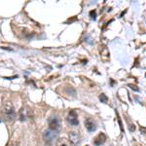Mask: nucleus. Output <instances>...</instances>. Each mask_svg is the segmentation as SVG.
Instances as JSON below:
<instances>
[{
	"label": "nucleus",
	"mask_w": 146,
	"mask_h": 146,
	"mask_svg": "<svg viewBox=\"0 0 146 146\" xmlns=\"http://www.w3.org/2000/svg\"><path fill=\"white\" fill-rule=\"evenodd\" d=\"M2 114H3L4 118H5L7 121H13V120L16 118L15 108H14L11 101H6V102H4L3 106H2Z\"/></svg>",
	"instance_id": "1"
},
{
	"label": "nucleus",
	"mask_w": 146,
	"mask_h": 146,
	"mask_svg": "<svg viewBox=\"0 0 146 146\" xmlns=\"http://www.w3.org/2000/svg\"><path fill=\"white\" fill-rule=\"evenodd\" d=\"M128 122H129V131H135V126L133 124H131L129 121H128Z\"/></svg>",
	"instance_id": "13"
},
{
	"label": "nucleus",
	"mask_w": 146,
	"mask_h": 146,
	"mask_svg": "<svg viewBox=\"0 0 146 146\" xmlns=\"http://www.w3.org/2000/svg\"><path fill=\"white\" fill-rule=\"evenodd\" d=\"M56 146H70V142H69V140L64 137L58 138L56 143Z\"/></svg>",
	"instance_id": "9"
},
{
	"label": "nucleus",
	"mask_w": 146,
	"mask_h": 146,
	"mask_svg": "<svg viewBox=\"0 0 146 146\" xmlns=\"http://www.w3.org/2000/svg\"><path fill=\"white\" fill-rule=\"evenodd\" d=\"M27 118V110H25V108L23 107L22 109L20 110V120H21V121H25Z\"/></svg>",
	"instance_id": "10"
},
{
	"label": "nucleus",
	"mask_w": 146,
	"mask_h": 146,
	"mask_svg": "<svg viewBox=\"0 0 146 146\" xmlns=\"http://www.w3.org/2000/svg\"><path fill=\"white\" fill-rule=\"evenodd\" d=\"M106 135L105 133H98V135L95 137V139H94V144H95L96 146H100V145H102L103 143L106 141Z\"/></svg>",
	"instance_id": "6"
},
{
	"label": "nucleus",
	"mask_w": 146,
	"mask_h": 146,
	"mask_svg": "<svg viewBox=\"0 0 146 146\" xmlns=\"http://www.w3.org/2000/svg\"><path fill=\"white\" fill-rule=\"evenodd\" d=\"M100 55L102 58H109V51H108V49L106 48V46L104 45H101L100 47Z\"/></svg>",
	"instance_id": "8"
},
{
	"label": "nucleus",
	"mask_w": 146,
	"mask_h": 146,
	"mask_svg": "<svg viewBox=\"0 0 146 146\" xmlns=\"http://www.w3.org/2000/svg\"><path fill=\"white\" fill-rule=\"evenodd\" d=\"M49 123V128L50 129H53V131H58L60 129V121L56 117H51L50 119L48 120Z\"/></svg>",
	"instance_id": "5"
},
{
	"label": "nucleus",
	"mask_w": 146,
	"mask_h": 146,
	"mask_svg": "<svg viewBox=\"0 0 146 146\" xmlns=\"http://www.w3.org/2000/svg\"><path fill=\"white\" fill-rule=\"evenodd\" d=\"M139 131H141V133H142V135H146V128H145V127H139Z\"/></svg>",
	"instance_id": "14"
},
{
	"label": "nucleus",
	"mask_w": 146,
	"mask_h": 146,
	"mask_svg": "<svg viewBox=\"0 0 146 146\" xmlns=\"http://www.w3.org/2000/svg\"><path fill=\"white\" fill-rule=\"evenodd\" d=\"M85 127H86V129H88L89 131H91V133L92 131H95L96 129L95 121L91 118H87L85 120Z\"/></svg>",
	"instance_id": "7"
},
{
	"label": "nucleus",
	"mask_w": 146,
	"mask_h": 146,
	"mask_svg": "<svg viewBox=\"0 0 146 146\" xmlns=\"http://www.w3.org/2000/svg\"><path fill=\"white\" fill-rule=\"evenodd\" d=\"M100 100L101 101V102H103V103H106L108 98H107V96L104 95V94H101V95L100 96Z\"/></svg>",
	"instance_id": "11"
},
{
	"label": "nucleus",
	"mask_w": 146,
	"mask_h": 146,
	"mask_svg": "<svg viewBox=\"0 0 146 146\" xmlns=\"http://www.w3.org/2000/svg\"><path fill=\"white\" fill-rule=\"evenodd\" d=\"M43 139L44 141L47 143V144H51L53 141L56 140V138L58 137V131H53V129H45V131H43Z\"/></svg>",
	"instance_id": "2"
},
{
	"label": "nucleus",
	"mask_w": 146,
	"mask_h": 146,
	"mask_svg": "<svg viewBox=\"0 0 146 146\" xmlns=\"http://www.w3.org/2000/svg\"><path fill=\"white\" fill-rule=\"evenodd\" d=\"M86 146H89V145H86Z\"/></svg>",
	"instance_id": "18"
},
{
	"label": "nucleus",
	"mask_w": 146,
	"mask_h": 146,
	"mask_svg": "<svg viewBox=\"0 0 146 146\" xmlns=\"http://www.w3.org/2000/svg\"><path fill=\"white\" fill-rule=\"evenodd\" d=\"M119 121V125H120V129H121V131H124V129H123V124H122V122H121V120H118Z\"/></svg>",
	"instance_id": "16"
},
{
	"label": "nucleus",
	"mask_w": 146,
	"mask_h": 146,
	"mask_svg": "<svg viewBox=\"0 0 146 146\" xmlns=\"http://www.w3.org/2000/svg\"><path fill=\"white\" fill-rule=\"evenodd\" d=\"M129 87L133 91H135V92H138V91H139V88H138V87L136 86V85H135V84H129Z\"/></svg>",
	"instance_id": "12"
},
{
	"label": "nucleus",
	"mask_w": 146,
	"mask_h": 146,
	"mask_svg": "<svg viewBox=\"0 0 146 146\" xmlns=\"http://www.w3.org/2000/svg\"><path fill=\"white\" fill-rule=\"evenodd\" d=\"M45 146H50V144H47V145H45Z\"/></svg>",
	"instance_id": "17"
},
{
	"label": "nucleus",
	"mask_w": 146,
	"mask_h": 146,
	"mask_svg": "<svg viewBox=\"0 0 146 146\" xmlns=\"http://www.w3.org/2000/svg\"><path fill=\"white\" fill-rule=\"evenodd\" d=\"M68 138H69V139H68L69 142L73 145H78L80 143V140H81L79 133H76V131H73L68 133Z\"/></svg>",
	"instance_id": "4"
},
{
	"label": "nucleus",
	"mask_w": 146,
	"mask_h": 146,
	"mask_svg": "<svg viewBox=\"0 0 146 146\" xmlns=\"http://www.w3.org/2000/svg\"><path fill=\"white\" fill-rule=\"evenodd\" d=\"M67 122L72 126H77L79 124L78 121V115L75 110H70L69 113H68L67 116Z\"/></svg>",
	"instance_id": "3"
},
{
	"label": "nucleus",
	"mask_w": 146,
	"mask_h": 146,
	"mask_svg": "<svg viewBox=\"0 0 146 146\" xmlns=\"http://www.w3.org/2000/svg\"><path fill=\"white\" fill-rule=\"evenodd\" d=\"M90 16L93 20H96V11H91L90 12Z\"/></svg>",
	"instance_id": "15"
}]
</instances>
